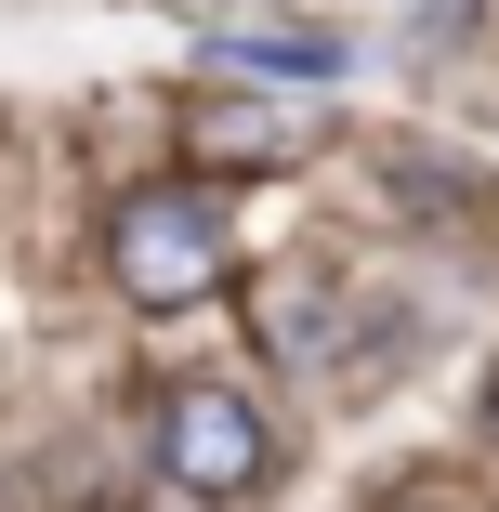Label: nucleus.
Masks as SVG:
<instances>
[{"label":"nucleus","instance_id":"1","mask_svg":"<svg viewBox=\"0 0 499 512\" xmlns=\"http://www.w3.org/2000/svg\"><path fill=\"white\" fill-rule=\"evenodd\" d=\"M106 276L145 302V316H184V302L224 289V224L197 211L184 184H132L119 211H106Z\"/></svg>","mask_w":499,"mask_h":512},{"label":"nucleus","instance_id":"2","mask_svg":"<svg viewBox=\"0 0 499 512\" xmlns=\"http://www.w3.org/2000/svg\"><path fill=\"white\" fill-rule=\"evenodd\" d=\"M158 473H171L184 499H250V486H263V421H250V394L171 381V394H158Z\"/></svg>","mask_w":499,"mask_h":512},{"label":"nucleus","instance_id":"3","mask_svg":"<svg viewBox=\"0 0 499 512\" xmlns=\"http://www.w3.org/2000/svg\"><path fill=\"white\" fill-rule=\"evenodd\" d=\"M303 132H316V119L289 106V92H276V106H197V119H184V158H197V171H263V158H289Z\"/></svg>","mask_w":499,"mask_h":512},{"label":"nucleus","instance_id":"4","mask_svg":"<svg viewBox=\"0 0 499 512\" xmlns=\"http://www.w3.org/2000/svg\"><path fill=\"white\" fill-rule=\"evenodd\" d=\"M342 40H211V79H250V92H289V79H329Z\"/></svg>","mask_w":499,"mask_h":512},{"label":"nucleus","instance_id":"5","mask_svg":"<svg viewBox=\"0 0 499 512\" xmlns=\"http://www.w3.org/2000/svg\"><path fill=\"white\" fill-rule=\"evenodd\" d=\"M486 421H499V381H486Z\"/></svg>","mask_w":499,"mask_h":512}]
</instances>
